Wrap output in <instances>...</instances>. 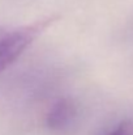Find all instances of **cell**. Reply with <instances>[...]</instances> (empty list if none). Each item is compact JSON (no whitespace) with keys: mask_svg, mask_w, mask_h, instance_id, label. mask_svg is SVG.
<instances>
[{"mask_svg":"<svg viewBox=\"0 0 133 135\" xmlns=\"http://www.w3.org/2000/svg\"><path fill=\"white\" fill-rule=\"evenodd\" d=\"M108 135H133V122L132 121H123Z\"/></svg>","mask_w":133,"mask_h":135,"instance_id":"3957f363","label":"cell"},{"mask_svg":"<svg viewBox=\"0 0 133 135\" xmlns=\"http://www.w3.org/2000/svg\"><path fill=\"white\" fill-rule=\"evenodd\" d=\"M76 117V106L68 100H60L50 109L47 125L52 130H63L72 123Z\"/></svg>","mask_w":133,"mask_h":135,"instance_id":"7a4b0ae2","label":"cell"},{"mask_svg":"<svg viewBox=\"0 0 133 135\" xmlns=\"http://www.w3.org/2000/svg\"><path fill=\"white\" fill-rule=\"evenodd\" d=\"M51 22L48 18L21 28L0 29V72L14 63Z\"/></svg>","mask_w":133,"mask_h":135,"instance_id":"6da1fadb","label":"cell"}]
</instances>
